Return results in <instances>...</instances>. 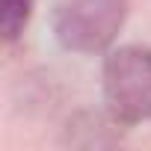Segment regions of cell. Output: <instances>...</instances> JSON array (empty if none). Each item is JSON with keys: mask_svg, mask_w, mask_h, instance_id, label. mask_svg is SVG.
<instances>
[{"mask_svg": "<svg viewBox=\"0 0 151 151\" xmlns=\"http://www.w3.org/2000/svg\"><path fill=\"white\" fill-rule=\"evenodd\" d=\"M127 18V0H56L53 36L65 50H107Z\"/></svg>", "mask_w": 151, "mask_h": 151, "instance_id": "1", "label": "cell"}, {"mask_svg": "<svg viewBox=\"0 0 151 151\" xmlns=\"http://www.w3.org/2000/svg\"><path fill=\"white\" fill-rule=\"evenodd\" d=\"M33 3L36 0H0V33L6 42H15L27 30Z\"/></svg>", "mask_w": 151, "mask_h": 151, "instance_id": "4", "label": "cell"}, {"mask_svg": "<svg viewBox=\"0 0 151 151\" xmlns=\"http://www.w3.org/2000/svg\"><path fill=\"white\" fill-rule=\"evenodd\" d=\"M104 101L122 124L151 119V47L124 45L104 62Z\"/></svg>", "mask_w": 151, "mask_h": 151, "instance_id": "2", "label": "cell"}, {"mask_svg": "<svg viewBox=\"0 0 151 151\" xmlns=\"http://www.w3.org/2000/svg\"><path fill=\"white\" fill-rule=\"evenodd\" d=\"M119 127L122 122L110 113V116H101V113H80L68 122V142L74 145H83V148H101V145H113L119 139Z\"/></svg>", "mask_w": 151, "mask_h": 151, "instance_id": "3", "label": "cell"}]
</instances>
